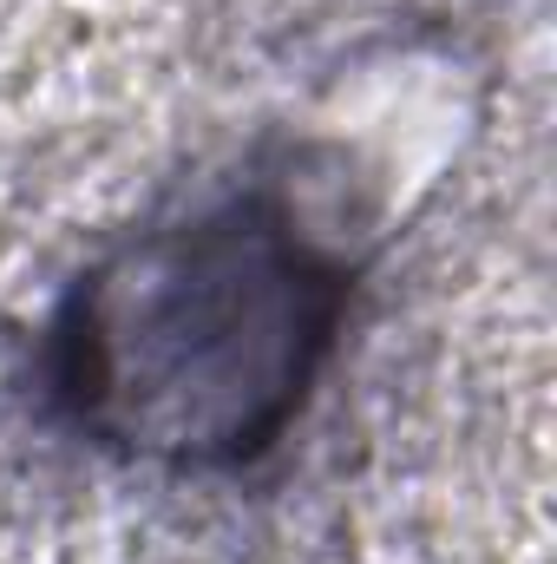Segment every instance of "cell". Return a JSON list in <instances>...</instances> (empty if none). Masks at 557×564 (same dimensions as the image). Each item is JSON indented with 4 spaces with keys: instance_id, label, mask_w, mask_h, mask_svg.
<instances>
[{
    "instance_id": "obj_1",
    "label": "cell",
    "mask_w": 557,
    "mask_h": 564,
    "mask_svg": "<svg viewBox=\"0 0 557 564\" xmlns=\"http://www.w3.org/2000/svg\"><path fill=\"white\" fill-rule=\"evenodd\" d=\"M361 270V230L315 177L256 171L73 276L46 328V401L125 466L243 473L308 414Z\"/></svg>"
}]
</instances>
